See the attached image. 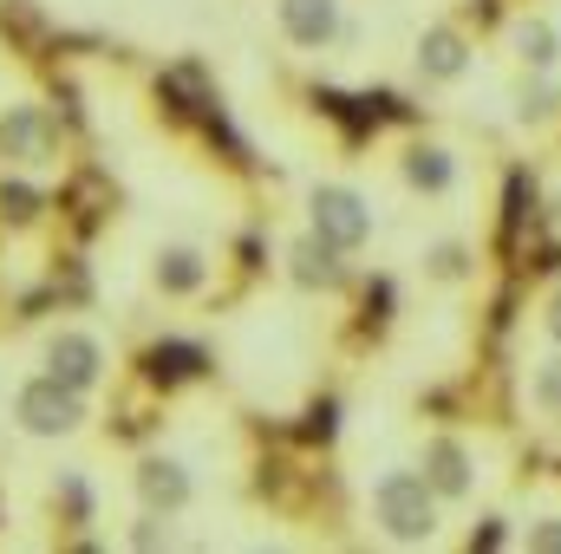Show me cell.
I'll return each instance as SVG.
<instances>
[{"mask_svg":"<svg viewBox=\"0 0 561 554\" xmlns=\"http://www.w3.org/2000/svg\"><path fill=\"white\" fill-rule=\"evenodd\" d=\"M366 509H373V529L386 542H399V549L437 542V522H444V496L424 483V470H405V463H392V470L373 476Z\"/></svg>","mask_w":561,"mask_h":554,"instance_id":"6da1fadb","label":"cell"},{"mask_svg":"<svg viewBox=\"0 0 561 554\" xmlns=\"http://www.w3.org/2000/svg\"><path fill=\"white\" fill-rule=\"evenodd\" d=\"M307 229H313L320 242L359 255L379 222H373V203H366L353 183H313V189H307Z\"/></svg>","mask_w":561,"mask_h":554,"instance_id":"7a4b0ae2","label":"cell"},{"mask_svg":"<svg viewBox=\"0 0 561 554\" xmlns=\"http://www.w3.org/2000/svg\"><path fill=\"white\" fill-rule=\"evenodd\" d=\"M13 417H20V430L26 437H72L79 424H85V392H72L66 379H26L20 385V399H13Z\"/></svg>","mask_w":561,"mask_h":554,"instance_id":"3957f363","label":"cell"},{"mask_svg":"<svg viewBox=\"0 0 561 554\" xmlns=\"http://www.w3.org/2000/svg\"><path fill=\"white\" fill-rule=\"evenodd\" d=\"M470 66H477V39L457 26V20H424L419 46H412V72H419V85H463L470 79Z\"/></svg>","mask_w":561,"mask_h":554,"instance_id":"277c9868","label":"cell"},{"mask_svg":"<svg viewBox=\"0 0 561 554\" xmlns=\"http://www.w3.org/2000/svg\"><path fill=\"white\" fill-rule=\"evenodd\" d=\"M419 470L424 483L444 496V503H470L477 496V483H483V470H477V450L457 437V430H431L419 443Z\"/></svg>","mask_w":561,"mask_h":554,"instance_id":"5b68a950","label":"cell"},{"mask_svg":"<svg viewBox=\"0 0 561 554\" xmlns=\"http://www.w3.org/2000/svg\"><path fill=\"white\" fill-rule=\"evenodd\" d=\"M0 157L26 163V170L59 163V125H53V112L46 105H7L0 112Z\"/></svg>","mask_w":561,"mask_h":554,"instance_id":"8992f818","label":"cell"},{"mask_svg":"<svg viewBox=\"0 0 561 554\" xmlns=\"http://www.w3.org/2000/svg\"><path fill=\"white\" fill-rule=\"evenodd\" d=\"M275 26H280L287 46L327 53V46H340V33H346V0H275Z\"/></svg>","mask_w":561,"mask_h":554,"instance_id":"52a82bcc","label":"cell"},{"mask_svg":"<svg viewBox=\"0 0 561 554\" xmlns=\"http://www.w3.org/2000/svg\"><path fill=\"white\" fill-rule=\"evenodd\" d=\"M503 46H510L516 72H561V20L556 13H516Z\"/></svg>","mask_w":561,"mask_h":554,"instance_id":"ba28073f","label":"cell"},{"mask_svg":"<svg viewBox=\"0 0 561 554\" xmlns=\"http://www.w3.org/2000/svg\"><path fill=\"white\" fill-rule=\"evenodd\" d=\"M287 275L307 293H333V287H346V249H333V242H320L307 229V235L287 242Z\"/></svg>","mask_w":561,"mask_h":554,"instance_id":"9c48e42d","label":"cell"},{"mask_svg":"<svg viewBox=\"0 0 561 554\" xmlns=\"http://www.w3.org/2000/svg\"><path fill=\"white\" fill-rule=\"evenodd\" d=\"M399 176H405V189H419V196H450V189H457V176H463V163H457V150H450V143L419 138V143H405Z\"/></svg>","mask_w":561,"mask_h":554,"instance_id":"30bf717a","label":"cell"},{"mask_svg":"<svg viewBox=\"0 0 561 554\" xmlns=\"http://www.w3.org/2000/svg\"><path fill=\"white\" fill-rule=\"evenodd\" d=\"M46 372L66 379L72 392H92V385L105 379V346H99L92 333H53V339H46Z\"/></svg>","mask_w":561,"mask_h":554,"instance_id":"8fae6325","label":"cell"},{"mask_svg":"<svg viewBox=\"0 0 561 554\" xmlns=\"http://www.w3.org/2000/svg\"><path fill=\"white\" fill-rule=\"evenodd\" d=\"M131 483H138L144 509H157V516H183V509L196 503V483H190V470H183L176 457H144Z\"/></svg>","mask_w":561,"mask_h":554,"instance_id":"7c38bea8","label":"cell"},{"mask_svg":"<svg viewBox=\"0 0 561 554\" xmlns=\"http://www.w3.org/2000/svg\"><path fill=\"white\" fill-rule=\"evenodd\" d=\"M510 105H516V125L523 131L561 125V72H523L516 92H510Z\"/></svg>","mask_w":561,"mask_h":554,"instance_id":"4fadbf2b","label":"cell"},{"mask_svg":"<svg viewBox=\"0 0 561 554\" xmlns=\"http://www.w3.org/2000/svg\"><path fill=\"white\" fill-rule=\"evenodd\" d=\"M157 293L163 300H190V293H203V280H209V262H203V249H190V242H170V249H157Z\"/></svg>","mask_w":561,"mask_h":554,"instance_id":"5bb4252c","label":"cell"},{"mask_svg":"<svg viewBox=\"0 0 561 554\" xmlns=\"http://www.w3.org/2000/svg\"><path fill=\"white\" fill-rule=\"evenodd\" d=\"M523 399H529V412L542 417V424H556V430H561V346H556V353H542V359L529 366Z\"/></svg>","mask_w":561,"mask_h":554,"instance_id":"9a60e30c","label":"cell"},{"mask_svg":"<svg viewBox=\"0 0 561 554\" xmlns=\"http://www.w3.org/2000/svg\"><path fill=\"white\" fill-rule=\"evenodd\" d=\"M470 268H477V249H470V242H457V235H444V242H431V249H424V275L444 280V287L470 280Z\"/></svg>","mask_w":561,"mask_h":554,"instance_id":"2e32d148","label":"cell"},{"mask_svg":"<svg viewBox=\"0 0 561 554\" xmlns=\"http://www.w3.org/2000/svg\"><path fill=\"white\" fill-rule=\"evenodd\" d=\"M190 372H203V353L196 346H150V379H163V385H176V379H190Z\"/></svg>","mask_w":561,"mask_h":554,"instance_id":"e0dca14e","label":"cell"},{"mask_svg":"<svg viewBox=\"0 0 561 554\" xmlns=\"http://www.w3.org/2000/svg\"><path fill=\"white\" fill-rule=\"evenodd\" d=\"M39 209H46L39 189H26V183H0V222L26 229V222H39Z\"/></svg>","mask_w":561,"mask_h":554,"instance_id":"ac0fdd59","label":"cell"},{"mask_svg":"<svg viewBox=\"0 0 561 554\" xmlns=\"http://www.w3.org/2000/svg\"><path fill=\"white\" fill-rule=\"evenodd\" d=\"M523 549H536V554H561V516H536V522L523 529Z\"/></svg>","mask_w":561,"mask_h":554,"instance_id":"d6986e66","label":"cell"},{"mask_svg":"<svg viewBox=\"0 0 561 554\" xmlns=\"http://www.w3.org/2000/svg\"><path fill=\"white\" fill-rule=\"evenodd\" d=\"M59 509H66V522H92V496H85V483H79V476H66V483H59Z\"/></svg>","mask_w":561,"mask_h":554,"instance_id":"ffe728a7","label":"cell"},{"mask_svg":"<svg viewBox=\"0 0 561 554\" xmlns=\"http://www.w3.org/2000/svg\"><path fill=\"white\" fill-rule=\"evenodd\" d=\"M125 542H131V549H170V522L150 509V516H144V522L131 529V535H125Z\"/></svg>","mask_w":561,"mask_h":554,"instance_id":"44dd1931","label":"cell"},{"mask_svg":"<svg viewBox=\"0 0 561 554\" xmlns=\"http://www.w3.org/2000/svg\"><path fill=\"white\" fill-rule=\"evenodd\" d=\"M536 320H542V339H549V346H561V287H549V293H542V313H536Z\"/></svg>","mask_w":561,"mask_h":554,"instance_id":"7402d4cb","label":"cell"},{"mask_svg":"<svg viewBox=\"0 0 561 554\" xmlns=\"http://www.w3.org/2000/svg\"><path fill=\"white\" fill-rule=\"evenodd\" d=\"M549 216H556V229H561V183L549 189Z\"/></svg>","mask_w":561,"mask_h":554,"instance_id":"603a6c76","label":"cell"}]
</instances>
